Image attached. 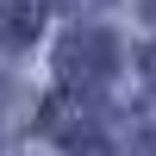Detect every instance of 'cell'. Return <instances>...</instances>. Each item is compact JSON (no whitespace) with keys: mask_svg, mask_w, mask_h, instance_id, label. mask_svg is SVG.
<instances>
[{"mask_svg":"<svg viewBox=\"0 0 156 156\" xmlns=\"http://www.w3.org/2000/svg\"><path fill=\"white\" fill-rule=\"evenodd\" d=\"M62 75L69 81H100V75H112V37L106 31H75L69 44H62Z\"/></svg>","mask_w":156,"mask_h":156,"instance_id":"cell-1","label":"cell"},{"mask_svg":"<svg viewBox=\"0 0 156 156\" xmlns=\"http://www.w3.org/2000/svg\"><path fill=\"white\" fill-rule=\"evenodd\" d=\"M44 19V0H0V37L6 44H25Z\"/></svg>","mask_w":156,"mask_h":156,"instance_id":"cell-2","label":"cell"},{"mask_svg":"<svg viewBox=\"0 0 156 156\" xmlns=\"http://www.w3.org/2000/svg\"><path fill=\"white\" fill-rule=\"evenodd\" d=\"M144 19H150V25H156V0H144Z\"/></svg>","mask_w":156,"mask_h":156,"instance_id":"cell-3","label":"cell"},{"mask_svg":"<svg viewBox=\"0 0 156 156\" xmlns=\"http://www.w3.org/2000/svg\"><path fill=\"white\" fill-rule=\"evenodd\" d=\"M144 69H150V75H156V56H150V62H144Z\"/></svg>","mask_w":156,"mask_h":156,"instance_id":"cell-4","label":"cell"}]
</instances>
